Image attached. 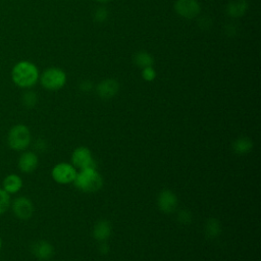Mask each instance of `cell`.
<instances>
[{
  "mask_svg": "<svg viewBox=\"0 0 261 261\" xmlns=\"http://www.w3.org/2000/svg\"><path fill=\"white\" fill-rule=\"evenodd\" d=\"M11 79L17 87L28 89L37 83L39 71L34 63L30 61H19L11 70Z\"/></svg>",
  "mask_w": 261,
  "mask_h": 261,
  "instance_id": "6da1fadb",
  "label": "cell"
},
{
  "mask_svg": "<svg viewBox=\"0 0 261 261\" xmlns=\"http://www.w3.org/2000/svg\"><path fill=\"white\" fill-rule=\"evenodd\" d=\"M32 135L30 128L22 123L13 125L7 134V145L13 151H24L31 145Z\"/></svg>",
  "mask_w": 261,
  "mask_h": 261,
  "instance_id": "7a4b0ae2",
  "label": "cell"
},
{
  "mask_svg": "<svg viewBox=\"0 0 261 261\" xmlns=\"http://www.w3.org/2000/svg\"><path fill=\"white\" fill-rule=\"evenodd\" d=\"M74 186L85 193H94L102 188L103 179L96 169H83L73 180Z\"/></svg>",
  "mask_w": 261,
  "mask_h": 261,
  "instance_id": "3957f363",
  "label": "cell"
},
{
  "mask_svg": "<svg viewBox=\"0 0 261 261\" xmlns=\"http://www.w3.org/2000/svg\"><path fill=\"white\" fill-rule=\"evenodd\" d=\"M65 73L59 68H48L41 75V84L47 90H58L65 84Z\"/></svg>",
  "mask_w": 261,
  "mask_h": 261,
  "instance_id": "277c9868",
  "label": "cell"
},
{
  "mask_svg": "<svg viewBox=\"0 0 261 261\" xmlns=\"http://www.w3.org/2000/svg\"><path fill=\"white\" fill-rule=\"evenodd\" d=\"M76 169L75 167L66 162H60L57 163L56 165L53 166L51 170V175L52 178L60 185H65V184H70L73 182L75 176H76Z\"/></svg>",
  "mask_w": 261,
  "mask_h": 261,
  "instance_id": "5b68a950",
  "label": "cell"
},
{
  "mask_svg": "<svg viewBox=\"0 0 261 261\" xmlns=\"http://www.w3.org/2000/svg\"><path fill=\"white\" fill-rule=\"evenodd\" d=\"M71 162L74 167L83 169H96V162L92 157L91 150L81 146L74 149L71 154Z\"/></svg>",
  "mask_w": 261,
  "mask_h": 261,
  "instance_id": "8992f818",
  "label": "cell"
},
{
  "mask_svg": "<svg viewBox=\"0 0 261 261\" xmlns=\"http://www.w3.org/2000/svg\"><path fill=\"white\" fill-rule=\"evenodd\" d=\"M10 208L15 217L21 220L30 219L34 213V204L33 202L24 196H20L11 201Z\"/></svg>",
  "mask_w": 261,
  "mask_h": 261,
  "instance_id": "52a82bcc",
  "label": "cell"
},
{
  "mask_svg": "<svg viewBox=\"0 0 261 261\" xmlns=\"http://www.w3.org/2000/svg\"><path fill=\"white\" fill-rule=\"evenodd\" d=\"M39 163L38 155L33 151H22L17 160L18 169L23 173L33 172Z\"/></svg>",
  "mask_w": 261,
  "mask_h": 261,
  "instance_id": "ba28073f",
  "label": "cell"
},
{
  "mask_svg": "<svg viewBox=\"0 0 261 261\" xmlns=\"http://www.w3.org/2000/svg\"><path fill=\"white\" fill-rule=\"evenodd\" d=\"M157 203L161 211L164 213H171L177 207V198L170 190H163L158 195Z\"/></svg>",
  "mask_w": 261,
  "mask_h": 261,
  "instance_id": "9c48e42d",
  "label": "cell"
},
{
  "mask_svg": "<svg viewBox=\"0 0 261 261\" xmlns=\"http://www.w3.org/2000/svg\"><path fill=\"white\" fill-rule=\"evenodd\" d=\"M174 8L179 15L187 18L195 17L200 11V6L196 0H177Z\"/></svg>",
  "mask_w": 261,
  "mask_h": 261,
  "instance_id": "30bf717a",
  "label": "cell"
},
{
  "mask_svg": "<svg viewBox=\"0 0 261 261\" xmlns=\"http://www.w3.org/2000/svg\"><path fill=\"white\" fill-rule=\"evenodd\" d=\"M32 253L36 258L40 260H48L53 256L54 248L50 243L42 240V241L35 242L33 244Z\"/></svg>",
  "mask_w": 261,
  "mask_h": 261,
  "instance_id": "8fae6325",
  "label": "cell"
},
{
  "mask_svg": "<svg viewBox=\"0 0 261 261\" xmlns=\"http://www.w3.org/2000/svg\"><path fill=\"white\" fill-rule=\"evenodd\" d=\"M23 186L22 178L16 173L7 174L2 181V189L10 196L17 194Z\"/></svg>",
  "mask_w": 261,
  "mask_h": 261,
  "instance_id": "7c38bea8",
  "label": "cell"
},
{
  "mask_svg": "<svg viewBox=\"0 0 261 261\" xmlns=\"http://www.w3.org/2000/svg\"><path fill=\"white\" fill-rule=\"evenodd\" d=\"M118 90V85L114 80H105L101 82L97 88L99 96L103 99H109L113 97Z\"/></svg>",
  "mask_w": 261,
  "mask_h": 261,
  "instance_id": "4fadbf2b",
  "label": "cell"
},
{
  "mask_svg": "<svg viewBox=\"0 0 261 261\" xmlns=\"http://www.w3.org/2000/svg\"><path fill=\"white\" fill-rule=\"evenodd\" d=\"M111 233V224L109 221L103 219L99 220L93 229L94 238L99 242H105Z\"/></svg>",
  "mask_w": 261,
  "mask_h": 261,
  "instance_id": "5bb4252c",
  "label": "cell"
},
{
  "mask_svg": "<svg viewBox=\"0 0 261 261\" xmlns=\"http://www.w3.org/2000/svg\"><path fill=\"white\" fill-rule=\"evenodd\" d=\"M253 147V142L248 138H239L232 143V149L238 154L248 153Z\"/></svg>",
  "mask_w": 261,
  "mask_h": 261,
  "instance_id": "9a60e30c",
  "label": "cell"
},
{
  "mask_svg": "<svg viewBox=\"0 0 261 261\" xmlns=\"http://www.w3.org/2000/svg\"><path fill=\"white\" fill-rule=\"evenodd\" d=\"M205 230H206V234L209 238H215L220 233V230H221L220 229V224L216 219L211 218L207 221Z\"/></svg>",
  "mask_w": 261,
  "mask_h": 261,
  "instance_id": "2e32d148",
  "label": "cell"
},
{
  "mask_svg": "<svg viewBox=\"0 0 261 261\" xmlns=\"http://www.w3.org/2000/svg\"><path fill=\"white\" fill-rule=\"evenodd\" d=\"M11 204V198L8 193H6L2 188H0V215L4 214Z\"/></svg>",
  "mask_w": 261,
  "mask_h": 261,
  "instance_id": "e0dca14e",
  "label": "cell"
},
{
  "mask_svg": "<svg viewBox=\"0 0 261 261\" xmlns=\"http://www.w3.org/2000/svg\"><path fill=\"white\" fill-rule=\"evenodd\" d=\"M135 61L139 66L149 67L152 63V58L149 54H147L145 52H141L135 57Z\"/></svg>",
  "mask_w": 261,
  "mask_h": 261,
  "instance_id": "ac0fdd59",
  "label": "cell"
},
{
  "mask_svg": "<svg viewBox=\"0 0 261 261\" xmlns=\"http://www.w3.org/2000/svg\"><path fill=\"white\" fill-rule=\"evenodd\" d=\"M36 101H37V98H36L35 93H33V92H27L22 96V102L29 108L33 107L36 104Z\"/></svg>",
  "mask_w": 261,
  "mask_h": 261,
  "instance_id": "d6986e66",
  "label": "cell"
},
{
  "mask_svg": "<svg viewBox=\"0 0 261 261\" xmlns=\"http://www.w3.org/2000/svg\"><path fill=\"white\" fill-rule=\"evenodd\" d=\"M178 220L185 224L189 223L191 221V214L189 211L187 210H181L179 213H178Z\"/></svg>",
  "mask_w": 261,
  "mask_h": 261,
  "instance_id": "ffe728a7",
  "label": "cell"
},
{
  "mask_svg": "<svg viewBox=\"0 0 261 261\" xmlns=\"http://www.w3.org/2000/svg\"><path fill=\"white\" fill-rule=\"evenodd\" d=\"M34 147L35 149L38 151V152H44L46 149H47V143L46 141L42 140V139H38L35 144H34Z\"/></svg>",
  "mask_w": 261,
  "mask_h": 261,
  "instance_id": "44dd1931",
  "label": "cell"
},
{
  "mask_svg": "<svg viewBox=\"0 0 261 261\" xmlns=\"http://www.w3.org/2000/svg\"><path fill=\"white\" fill-rule=\"evenodd\" d=\"M143 77L146 81H152L155 77V71L150 66L145 67V69L143 70Z\"/></svg>",
  "mask_w": 261,
  "mask_h": 261,
  "instance_id": "7402d4cb",
  "label": "cell"
},
{
  "mask_svg": "<svg viewBox=\"0 0 261 261\" xmlns=\"http://www.w3.org/2000/svg\"><path fill=\"white\" fill-rule=\"evenodd\" d=\"M2 246H3V241H2V238L0 237V251L2 249Z\"/></svg>",
  "mask_w": 261,
  "mask_h": 261,
  "instance_id": "603a6c76",
  "label": "cell"
},
{
  "mask_svg": "<svg viewBox=\"0 0 261 261\" xmlns=\"http://www.w3.org/2000/svg\"><path fill=\"white\" fill-rule=\"evenodd\" d=\"M98 1H101V2H104V1H108V0H98Z\"/></svg>",
  "mask_w": 261,
  "mask_h": 261,
  "instance_id": "cb8c5ba5",
  "label": "cell"
}]
</instances>
